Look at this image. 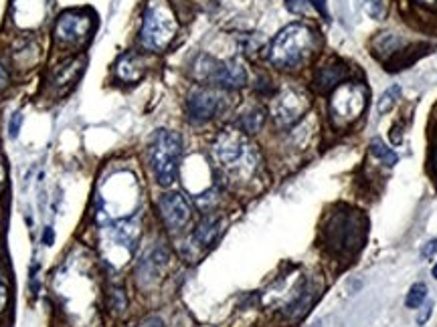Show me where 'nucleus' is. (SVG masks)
Here are the masks:
<instances>
[{"mask_svg":"<svg viewBox=\"0 0 437 327\" xmlns=\"http://www.w3.org/2000/svg\"><path fill=\"white\" fill-rule=\"evenodd\" d=\"M94 29V21L90 14L77 12V10H69L59 17L57 27H55V34L63 43L69 45H81L90 39Z\"/></svg>","mask_w":437,"mask_h":327,"instance_id":"nucleus-9","label":"nucleus"},{"mask_svg":"<svg viewBox=\"0 0 437 327\" xmlns=\"http://www.w3.org/2000/svg\"><path fill=\"white\" fill-rule=\"evenodd\" d=\"M6 83H8V73H6V71H4V67L0 65V89H2Z\"/></svg>","mask_w":437,"mask_h":327,"instance_id":"nucleus-30","label":"nucleus"},{"mask_svg":"<svg viewBox=\"0 0 437 327\" xmlns=\"http://www.w3.org/2000/svg\"><path fill=\"white\" fill-rule=\"evenodd\" d=\"M179 23L172 8L164 0H150L142 21V45L150 51H164L176 36Z\"/></svg>","mask_w":437,"mask_h":327,"instance_id":"nucleus-4","label":"nucleus"},{"mask_svg":"<svg viewBox=\"0 0 437 327\" xmlns=\"http://www.w3.org/2000/svg\"><path fill=\"white\" fill-rule=\"evenodd\" d=\"M225 97L217 89H209V87H196L188 93L187 109L188 118L194 123H205L209 119H213L218 112L223 109Z\"/></svg>","mask_w":437,"mask_h":327,"instance_id":"nucleus-8","label":"nucleus"},{"mask_svg":"<svg viewBox=\"0 0 437 327\" xmlns=\"http://www.w3.org/2000/svg\"><path fill=\"white\" fill-rule=\"evenodd\" d=\"M431 170H434V174L437 176V142L434 149H431Z\"/></svg>","mask_w":437,"mask_h":327,"instance_id":"nucleus-29","label":"nucleus"},{"mask_svg":"<svg viewBox=\"0 0 437 327\" xmlns=\"http://www.w3.org/2000/svg\"><path fill=\"white\" fill-rule=\"evenodd\" d=\"M181 156H183V138L176 131L158 129L148 146V160H150L154 178L162 188H168L170 184H174V180L179 176Z\"/></svg>","mask_w":437,"mask_h":327,"instance_id":"nucleus-3","label":"nucleus"},{"mask_svg":"<svg viewBox=\"0 0 437 327\" xmlns=\"http://www.w3.org/2000/svg\"><path fill=\"white\" fill-rule=\"evenodd\" d=\"M110 305L114 311H124L125 305H128V299H125V293L120 289V287H112L110 289Z\"/></svg>","mask_w":437,"mask_h":327,"instance_id":"nucleus-20","label":"nucleus"},{"mask_svg":"<svg viewBox=\"0 0 437 327\" xmlns=\"http://www.w3.org/2000/svg\"><path fill=\"white\" fill-rule=\"evenodd\" d=\"M310 109V97L302 89L285 87L276 97L274 103V119L280 127H292L306 116Z\"/></svg>","mask_w":437,"mask_h":327,"instance_id":"nucleus-7","label":"nucleus"},{"mask_svg":"<svg viewBox=\"0 0 437 327\" xmlns=\"http://www.w3.org/2000/svg\"><path fill=\"white\" fill-rule=\"evenodd\" d=\"M21 125H23V114H12V118L8 121V136L14 140V138H19V131H21Z\"/></svg>","mask_w":437,"mask_h":327,"instance_id":"nucleus-22","label":"nucleus"},{"mask_svg":"<svg viewBox=\"0 0 437 327\" xmlns=\"http://www.w3.org/2000/svg\"><path fill=\"white\" fill-rule=\"evenodd\" d=\"M218 233H221V220H218L217 216H207V218H203V222L196 226V231H194V242H199L201 246H209V244H213L215 240H217Z\"/></svg>","mask_w":437,"mask_h":327,"instance_id":"nucleus-14","label":"nucleus"},{"mask_svg":"<svg viewBox=\"0 0 437 327\" xmlns=\"http://www.w3.org/2000/svg\"><path fill=\"white\" fill-rule=\"evenodd\" d=\"M6 301H8V287L2 279V273H0V311L6 307Z\"/></svg>","mask_w":437,"mask_h":327,"instance_id":"nucleus-24","label":"nucleus"},{"mask_svg":"<svg viewBox=\"0 0 437 327\" xmlns=\"http://www.w3.org/2000/svg\"><path fill=\"white\" fill-rule=\"evenodd\" d=\"M365 10L371 19H383L385 14V6H383V0H365Z\"/></svg>","mask_w":437,"mask_h":327,"instance_id":"nucleus-21","label":"nucleus"},{"mask_svg":"<svg viewBox=\"0 0 437 327\" xmlns=\"http://www.w3.org/2000/svg\"><path fill=\"white\" fill-rule=\"evenodd\" d=\"M427 299V285L425 283H415L405 297V307L407 309H417L423 305V301Z\"/></svg>","mask_w":437,"mask_h":327,"instance_id":"nucleus-19","label":"nucleus"},{"mask_svg":"<svg viewBox=\"0 0 437 327\" xmlns=\"http://www.w3.org/2000/svg\"><path fill=\"white\" fill-rule=\"evenodd\" d=\"M194 77L223 89H239L247 83V69L237 59L215 61L203 55L194 65Z\"/></svg>","mask_w":437,"mask_h":327,"instance_id":"nucleus-6","label":"nucleus"},{"mask_svg":"<svg viewBox=\"0 0 437 327\" xmlns=\"http://www.w3.org/2000/svg\"><path fill=\"white\" fill-rule=\"evenodd\" d=\"M158 207H160V214H162V220L164 224L170 229V231H181L185 229L190 220V204L185 198L183 192H166L160 196L158 200Z\"/></svg>","mask_w":437,"mask_h":327,"instance_id":"nucleus-10","label":"nucleus"},{"mask_svg":"<svg viewBox=\"0 0 437 327\" xmlns=\"http://www.w3.org/2000/svg\"><path fill=\"white\" fill-rule=\"evenodd\" d=\"M140 327H164V321L156 317V315H150V317H146L144 321H142V326Z\"/></svg>","mask_w":437,"mask_h":327,"instance_id":"nucleus-26","label":"nucleus"},{"mask_svg":"<svg viewBox=\"0 0 437 327\" xmlns=\"http://www.w3.org/2000/svg\"><path fill=\"white\" fill-rule=\"evenodd\" d=\"M417 2L427 6V8H431V10H437V0H417Z\"/></svg>","mask_w":437,"mask_h":327,"instance_id":"nucleus-31","label":"nucleus"},{"mask_svg":"<svg viewBox=\"0 0 437 327\" xmlns=\"http://www.w3.org/2000/svg\"><path fill=\"white\" fill-rule=\"evenodd\" d=\"M213 156L221 168L231 174H251L257 168V149L250 144L243 131L225 129L213 144Z\"/></svg>","mask_w":437,"mask_h":327,"instance_id":"nucleus-2","label":"nucleus"},{"mask_svg":"<svg viewBox=\"0 0 437 327\" xmlns=\"http://www.w3.org/2000/svg\"><path fill=\"white\" fill-rule=\"evenodd\" d=\"M166 263H168V251L166 249L158 246L154 251H150L142 259V263L138 267V279H140V283L148 285V283L156 281L158 275L162 273V268L166 267Z\"/></svg>","mask_w":437,"mask_h":327,"instance_id":"nucleus-11","label":"nucleus"},{"mask_svg":"<svg viewBox=\"0 0 437 327\" xmlns=\"http://www.w3.org/2000/svg\"><path fill=\"white\" fill-rule=\"evenodd\" d=\"M316 51V34L302 23H292L278 32L270 47V61L278 69H298Z\"/></svg>","mask_w":437,"mask_h":327,"instance_id":"nucleus-1","label":"nucleus"},{"mask_svg":"<svg viewBox=\"0 0 437 327\" xmlns=\"http://www.w3.org/2000/svg\"><path fill=\"white\" fill-rule=\"evenodd\" d=\"M369 105V91L363 83H341L330 95L328 114L334 127L344 129L365 114Z\"/></svg>","mask_w":437,"mask_h":327,"instance_id":"nucleus-5","label":"nucleus"},{"mask_svg":"<svg viewBox=\"0 0 437 327\" xmlns=\"http://www.w3.org/2000/svg\"><path fill=\"white\" fill-rule=\"evenodd\" d=\"M346 67L344 63H334V65H324L320 67V71L316 73V87L320 91L336 89L343 81Z\"/></svg>","mask_w":437,"mask_h":327,"instance_id":"nucleus-13","label":"nucleus"},{"mask_svg":"<svg viewBox=\"0 0 437 327\" xmlns=\"http://www.w3.org/2000/svg\"><path fill=\"white\" fill-rule=\"evenodd\" d=\"M431 275H434V277H436V279H437V263H436V265H434V268H431Z\"/></svg>","mask_w":437,"mask_h":327,"instance_id":"nucleus-32","label":"nucleus"},{"mask_svg":"<svg viewBox=\"0 0 437 327\" xmlns=\"http://www.w3.org/2000/svg\"><path fill=\"white\" fill-rule=\"evenodd\" d=\"M436 253H437V238L429 240V242L421 249V257H423V259H431Z\"/></svg>","mask_w":437,"mask_h":327,"instance_id":"nucleus-23","label":"nucleus"},{"mask_svg":"<svg viewBox=\"0 0 437 327\" xmlns=\"http://www.w3.org/2000/svg\"><path fill=\"white\" fill-rule=\"evenodd\" d=\"M399 97H401V87H399V85H391L389 89L380 95V99L376 101V114H378V116L389 114V112L395 107V103L399 101Z\"/></svg>","mask_w":437,"mask_h":327,"instance_id":"nucleus-18","label":"nucleus"},{"mask_svg":"<svg viewBox=\"0 0 437 327\" xmlns=\"http://www.w3.org/2000/svg\"><path fill=\"white\" fill-rule=\"evenodd\" d=\"M308 4L314 6L324 19H328V8H326V0H308Z\"/></svg>","mask_w":437,"mask_h":327,"instance_id":"nucleus-25","label":"nucleus"},{"mask_svg":"<svg viewBox=\"0 0 437 327\" xmlns=\"http://www.w3.org/2000/svg\"><path fill=\"white\" fill-rule=\"evenodd\" d=\"M265 109L263 107H259V105H253L250 107L241 118H239V127H241V131H245V134H257L261 127H263V123H265Z\"/></svg>","mask_w":437,"mask_h":327,"instance_id":"nucleus-15","label":"nucleus"},{"mask_svg":"<svg viewBox=\"0 0 437 327\" xmlns=\"http://www.w3.org/2000/svg\"><path fill=\"white\" fill-rule=\"evenodd\" d=\"M85 59H71L69 63L61 65L57 77H55V85H69L77 79V75L83 71Z\"/></svg>","mask_w":437,"mask_h":327,"instance_id":"nucleus-17","label":"nucleus"},{"mask_svg":"<svg viewBox=\"0 0 437 327\" xmlns=\"http://www.w3.org/2000/svg\"><path fill=\"white\" fill-rule=\"evenodd\" d=\"M371 154H373L375 160H378V162H380L383 166H387V168H393V166L399 162L397 151L389 148L380 138H375V140L371 142Z\"/></svg>","mask_w":437,"mask_h":327,"instance_id":"nucleus-16","label":"nucleus"},{"mask_svg":"<svg viewBox=\"0 0 437 327\" xmlns=\"http://www.w3.org/2000/svg\"><path fill=\"white\" fill-rule=\"evenodd\" d=\"M431 313H434V303L425 305V311H423V313H421V315L417 317V324H419V326H423V324H425V321H427V319L431 317Z\"/></svg>","mask_w":437,"mask_h":327,"instance_id":"nucleus-27","label":"nucleus"},{"mask_svg":"<svg viewBox=\"0 0 437 327\" xmlns=\"http://www.w3.org/2000/svg\"><path fill=\"white\" fill-rule=\"evenodd\" d=\"M116 73H118V77L122 81H125V83H136V81H140L144 77L146 63H144V59L140 55H136V53H125L124 57L118 61V65H116Z\"/></svg>","mask_w":437,"mask_h":327,"instance_id":"nucleus-12","label":"nucleus"},{"mask_svg":"<svg viewBox=\"0 0 437 327\" xmlns=\"http://www.w3.org/2000/svg\"><path fill=\"white\" fill-rule=\"evenodd\" d=\"M53 242H55V233H53V229H51V226H47V229L43 231V244L51 246Z\"/></svg>","mask_w":437,"mask_h":327,"instance_id":"nucleus-28","label":"nucleus"}]
</instances>
